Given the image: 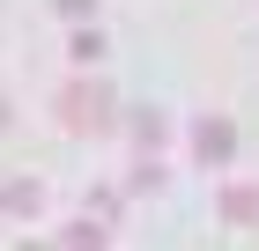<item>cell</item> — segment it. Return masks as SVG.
<instances>
[{
  "mask_svg": "<svg viewBox=\"0 0 259 251\" xmlns=\"http://www.w3.org/2000/svg\"><path fill=\"white\" fill-rule=\"evenodd\" d=\"M67 118L74 126H104V89H74L67 96Z\"/></svg>",
  "mask_w": 259,
  "mask_h": 251,
  "instance_id": "obj_1",
  "label": "cell"
},
{
  "mask_svg": "<svg viewBox=\"0 0 259 251\" xmlns=\"http://www.w3.org/2000/svg\"><path fill=\"white\" fill-rule=\"evenodd\" d=\"M200 155H230V126H200Z\"/></svg>",
  "mask_w": 259,
  "mask_h": 251,
  "instance_id": "obj_2",
  "label": "cell"
},
{
  "mask_svg": "<svg viewBox=\"0 0 259 251\" xmlns=\"http://www.w3.org/2000/svg\"><path fill=\"white\" fill-rule=\"evenodd\" d=\"M0 126H8V104H0Z\"/></svg>",
  "mask_w": 259,
  "mask_h": 251,
  "instance_id": "obj_3",
  "label": "cell"
}]
</instances>
